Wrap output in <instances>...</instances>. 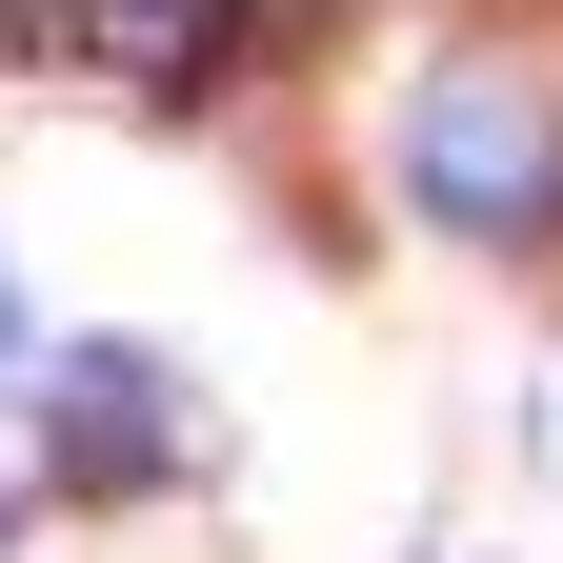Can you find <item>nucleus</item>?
<instances>
[{
	"instance_id": "nucleus-1",
	"label": "nucleus",
	"mask_w": 563,
	"mask_h": 563,
	"mask_svg": "<svg viewBox=\"0 0 563 563\" xmlns=\"http://www.w3.org/2000/svg\"><path fill=\"white\" fill-rule=\"evenodd\" d=\"M402 201L443 242H543L563 222V60H422V101H402Z\"/></svg>"
},
{
	"instance_id": "nucleus-5",
	"label": "nucleus",
	"mask_w": 563,
	"mask_h": 563,
	"mask_svg": "<svg viewBox=\"0 0 563 563\" xmlns=\"http://www.w3.org/2000/svg\"><path fill=\"white\" fill-rule=\"evenodd\" d=\"M0 383H21V302H0Z\"/></svg>"
},
{
	"instance_id": "nucleus-3",
	"label": "nucleus",
	"mask_w": 563,
	"mask_h": 563,
	"mask_svg": "<svg viewBox=\"0 0 563 563\" xmlns=\"http://www.w3.org/2000/svg\"><path fill=\"white\" fill-rule=\"evenodd\" d=\"M41 41H60V60H101V81H222L242 0H60Z\"/></svg>"
},
{
	"instance_id": "nucleus-4",
	"label": "nucleus",
	"mask_w": 563,
	"mask_h": 563,
	"mask_svg": "<svg viewBox=\"0 0 563 563\" xmlns=\"http://www.w3.org/2000/svg\"><path fill=\"white\" fill-rule=\"evenodd\" d=\"M543 463H563V363H543Z\"/></svg>"
},
{
	"instance_id": "nucleus-6",
	"label": "nucleus",
	"mask_w": 563,
	"mask_h": 563,
	"mask_svg": "<svg viewBox=\"0 0 563 563\" xmlns=\"http://www.w3.org/2000/svg\"><path fill=\"white\" fill-rule=\"evenodd\" d=\"M0 21H21V41H41V21H60V0H0Z\"/></svg>"
},
{
	"instance_id": "nucleus-2",
	"label": "nucleus",
	"mask_w": 563,
	"mask_h": 563,
	"mask_svg": "<svg viewBox=\"0 0 563 563\" xmlns=\"http://www.w3.org/2000/svg\"><path fill=\"white\" fill-rule=\"evenodd\" d=\"M181 443H201V402H181V363H141V342H81V363L41 383V463L101 483V504L181 483Z\"/></svg>"
}]
</instances>
